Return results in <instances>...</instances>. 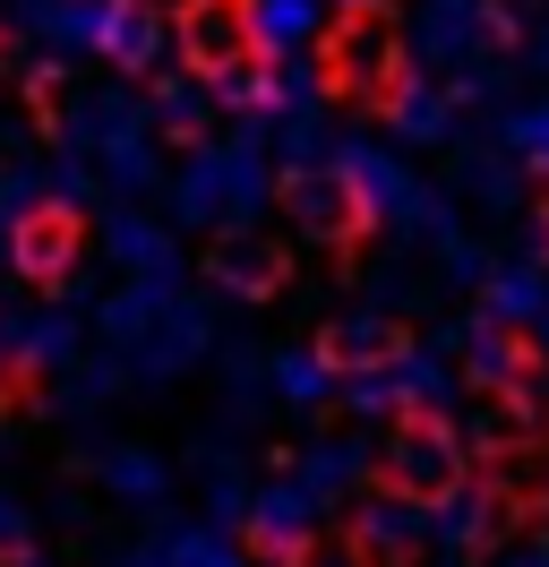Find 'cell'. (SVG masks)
Returning <instances> with one entry per match:
<instances>
[{
	"instance_id": "8992f818",
	"label": "cell",
	"mask_w": 549,
	"mask_h": 567,
	"mask_svg": "<svg viewBox=\"0 0 549 567\" xmlns=\"http://www.w3.org/2000/svg\"><path fill=\"white\" fill-rule=\"evenodd\" d=\"M206 276L232 284V292H249V301H267V292H283V284H292V258H283V241H274V233L240 224V233H215V241H206Z\"/></svg>"
},
{
	"instance_id": "ba28073f",
	"label": "cell",
	"mask_w": 549,
	"mask_h": 567,
	"mask_svg": "<svg viewBox=\"0 0 549 567\" xmlns=\"http://www.w3.org/2000/svg\"><path fill=\"white\" fill-rule=\"evenodd\" d=\"M27 104H34V130L52 138L61 130V70H34V86H27Z\"/></svg>"
},
{
	"instance_id": "5b68a950",
	"label": "cell",
	"mask_w": 549,
	"mask_h": 567,
	"mask_svg": "<svg viewBox=\"0 0 549 567\" xmlns=\"http://www.w3.org/2000/svg\"><path fill=\"white\" fill-rule=\"evenodd\" d=\"M77 258H86V207H69V198L18 207V224H9V267H18L34 292H61V284L77 276Z\"/></svg>"
},
{
	"instance_id": "6da1fadb",
	"label": "cell",
	"mask_w": 549,
	"mask_h": 567,
	"mask_svg": "<svg viewBox=\"0 0 549 567\" xmlns=\"http://www.w3.org/2000/svg\"><path fill=\"white\" fill-rule=\"evenodd\" d=\"M309 70H318V95H327V104H343V112H395L412 95V52H404L395 0H335V9L318 18Z\"/></svg>"
},
{
	"instance_id": "52a82bcc",
	"label": "cell",
	"mask_w": 549,
	"mask_h": 567,
	"mask_svg": "<svg viewBox=\"0 0 549 567\" xmlns=\"http://www.w3.org/2000/svg\"><path fill=\"white\" fill-rule=\"evenodd\" d=\"M155 27H164V18H155L146 0H112V9H103V27H95V52L112 61V70H146Z\"/></svg>"
},
{
	"instance_id": "9c48e42d",
	"label": "cell",
	"mask_w": 549,
	"mask_h": 567,
	"mask_svg": "<svg viewBox=\"0 0 549 567\" xmlns=\"http://www.w3.org/2000/svg\"><path fill=\"white\" fill-rule=\"evenodd\" d=\"M0 52H9V27H0Z\"/></svg>"
},
{
	"instance_id": "277c9868",
	"label": "cell",
	"mask_w": 549,
	"mask_h": 567,
	"mask_svg": "<svg viewBox=\"0 0 549 567\" xmlns=\"http://www.w3.org/2000/svg\"><path fill=\"white\" fill-rule=\"evenodd\" d=\"M377 482H386L395 498H412V507H446V498L464 491V447L438 430L429 404H412L404 422H395V456H386Z\"/></svg>"
},
{
	"instance_id": "7a4b0ae2",
	"label": "cell",
	"mask_w": 549,
	"mask_h": 567,
	"mask_svg": "<svg viewBox=\"0 0 549 567\" xmlns=\"http://www.w3.org/2000/svg\"><path fill=\"white\" fill-rule=\"evenodd\" d=\"M164 35L198 86L267 104V9L258 0H172Z\"/></svg>"
},
{
	"instance_id": "3957f363",
	"label": "cell",
	"mask_w": 549,
	"mask_h": 567,
	"mask_svg": "<svg viewBox=\"0 0 549 567\" xmlns=\"http://www.w3.org/2000/svg\"><path fill=\"white\" fill-rule=\"evenodd\" d=\"M283 207L301 224H318L327 249H361L377 233V198L352 164H301V173H283Z\"/></svg>"
}]
</instances>
